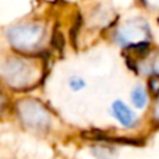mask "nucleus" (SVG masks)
Masks as SVG:
<instances>
[{
	"mask_svg": "<svg viewBox=\"0 0 159 159\" xmlns=\"http://www.w3.org/2000/svg\"><path fill=\"white\" fill-rule=\"evenodd\" d=\"M2 75L4 81L14 89L28 88L38 78V70L32 61L27 59L11 57L4 63L2 69Z\"/></svg>",
	"mask_w": 159,
	"mask_h": 159,
	"instance_id": "obj_1",
	"label": "nucleus"
},
{
	"mask_svg": "<svg viewBox=\"0 0 159 159\" xmlns=\"http://www.w3.org/2000/svg\"><path fill=\"white\" fill-rule=\"evenodd\" d=\"M45 30L42 25L25 22L13 25L7 30V39L11 46L21 52H31L42 43Z\"/></svg>",
	"mask_w": 159,
	"mask_h": 159,
	"instance_id": "obj_2",
	"label": "nucleus"
},
{
	"mask_svg": "<svg viewBox=\"0 0 159 159\" xmlns=\"http://www.w3.org/2000/svg\"><path fill=\"white\" fill-rule=\"evenodd\" d=\"M151 36V30L143 18L126 21L115 32V41L124 48H145Z\"/></svg>",
	"mask_w": 159,
	"mask_h": 159,
	"instance_id": "obj_3",
	"label": "nucleus"
},
{
	"mask_svg": "<svg viewBox=\"0 0 159 159\" xmlns=\"http://www.w3.org/2000/svg\"><path fill=\"white\" fill-rule=\"evenodd\" d=\"M17 109H18L20 120L31 129L43 130L50 124L49 112L38 101H32V99L21 101Z\"/></svg>",
	"mask_w": 159,
	"mask_h": 159,
	"instance_id": "obj_4",
	"label": "nucleus"
},
{
	"mask_svg": "<svg viewBox=\"0 0 159 159\" xmlns=\"http://www.w3.org/2000/svg\"><path fill=\"white\" fill-rule=\"evenodd\" d=\"M112 116L124 127H133L137 121V115L134 113V110L120 99L112 103Z\"/></svg>",
	"mask_w": 159,
	"mask_h": 159,
	"instance_id": "obj_5",
	"label": "nucleus"
},
{
	"mask_svg": "<svg viewBox=\"0 0 159 159\" xmlns=\"http://www.w3.org/2000/svg\"><path fill=\"white\" fill-rule=\"evenodd\" d=\"M131 102L135 109L143 110L148 105V93L143 85H135L131 91Z\"/></svg>",
	"mask_w": 159,
	"mask_h": 159,
	"instance_id": "obj_6",
	"label": "nucleus"
},
{
	"mask_svg": "<svg viewBox=\"0 0 159 159\" xmlns=\"http://www.w3.org/2000/svg\"><path fill=\"white\" fill-rule=\"evenodd\" d=\"M85 81L84 78L81 77H77V75H74V77H70L69 80V87L71 88L73 91H75V92H78V91H81L82 88H85Z\"/></svg>",
	"mask_w": 159,
	"mask_h": 159,
	"instance_id": "obj_7",
	"label": "nucleus"
},
{
	"mask_svg": "<svg viewBox=\"0 0 159 159\" xmlns=\"http://www.w3.org/2000/svg\"><path fill=\"white\" fill-rule=\"evenodd\" d=\"M3 107H4V95H3L2 89H0V112L3 110Z\"/></svg>",
	"mask_w": 159,
	"mask_h": 159,
	"instance_id": "obj_8",
	"label": "nucleus"
},
{
	"mask_svg": "<svg viewBox=\"0 0 159 159\" xmlns=\"http://www.w3.org/2000/svg\"><path fill=\"white\" fill-rule=\"evenodd\" d=\"M154 115H155V117L159 120V101L157 102V105H155V110H154Z\"/></svg>",
	"mask_w": 159,
	"mask_h": 159,
	"instance_id": "obj_9",
	"label": "nucleus"
}]
</instances>
